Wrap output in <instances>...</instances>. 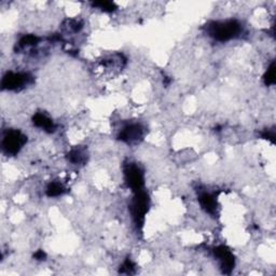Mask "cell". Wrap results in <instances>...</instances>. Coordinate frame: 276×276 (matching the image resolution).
<instances>
[{
  "label": "cell",
  "mask_w": 276,
  "mask_h": 276,
  "mask_svg": "<svg viewBox=\"0 0 276 276\" xmlns=\"http://www.w3.org/2000/svg\"><path fill=\"white\" fill-rule=\"evenodd\" d=\"M40 41V39L35 36V35H26L21 38V40L18 41V46L19 49H25V48H29V46L37 45Z\"/></svg>",
  "instance_id": "obj_12"
},
{
  "label": "cell",
  "mask_w": 276,
  "mask_h": 276,
  "mask_svg": "<svg viewBox=\"0 0 276 276\" xmlns=\"http://www.w3.org/2000/svg\"><path fill=\"white\" fill-rule=\"evenodd\" d=\"M262 138L265 139H268L270 140L271 143H275V133H274V130H266L264 133L261 134Z\"/></svg>",
  "instance_id": "obj_16"
},
{
  "label": "cell",
  "mask_w": 276,
  "mask_h": 276,
  "mask_svg": "<svg viewBox=\"0 0 276 276\" xmlns=\"http://www.w3.org/2000/svg\"><path fill=\"white\" fill-rule=\"evenodd\" d=\"M120 273L122 274H134L135 273V264L131 259H126L122 266L120 267Z\"/></svg>",
  "instance_id": "obj_15"
},
{
  "label": "cell",
  "mask_w": 276,
  "mask_h": 276,
  "mask_svg": "<svg viewBox=\"0 0 276 276\" xmlns=\"http://www.w3.org/2000/svg\"><path fill=\"white\" fill-rule=\"evenodd\" d=\"M205 29L208 36L219 42H226L238 38L243 31L242 24L237 19L213 21L206 24Z\"/></svg>",
  "instance_id": "obj_1"
},
{
  "label": "cell",
  "mask_w": 276,
  "mask_h": 276,
  "mask_svg": "<svg viewBox=\"0 0 276 276\" xmlns=\"http://www.w3.org/2000/svg\"><path fill=\"white\" fill-rule=\"evenodd\" d=\"M93 6H95V8H98L104 12H113L114 10L117 9V5L114 4L113 2L110 1H98V2H93L92 3Z\"/></svg>",
  "instance_id": "obj_14"
},
{
  "label": "cell",
  "mask_w": 276,
  "mask_h": 276,
  "mask_svg": "<svg viewBox=\"0 0 276 276\" xmlns=\"http://www.w3.org/2000/svg\"><path fill=\"white\" fill-rule=\"evenodd\" d=\"M67 158H68V161H70L72 164H83L86 161V153L83 149L75 148V149H72L67 154Z\"/></svg>",
  "instance_id": "obj_10"
},
{
  "label": "cell",
  "mask_w": 276,
  "mask_h": 276,
  "mask_svg": "<svg viewBox=\"0 0 276 276\" xmlns=\"http://www.w3.org/2000/svg\"><path fill=\"white\" fill-rule=\"evenodd\" d=\"M32 123L35 124L39 129L45 131L46 133H54L56 130V125L53 122L52 119L46 117L43 113H36L32 117Z\"/></svg>",
  "instance_id": "obj_9"
},
{
  "label": "cell",
  "mask_w": 276,
  "mask_h": 276,
  "mask_svg": "<svg viewBox=\"0 0 276 276\" xmlns=\"http://www.w3.org/2000/svg\"><path fill=\"white\" fill-rule=\"evenodd\" d=\"M148 208H149V197L147 192L144 190L135 192L131 204V214L137 228H143Z\"/></svg>",
  "instance_id": "obj_2"
},
{
  "label": "cell",
  "mask_w": 276,
  "mask_h": 276,
  "mask_svg": "<svg viewBox=\"0 0 276 276\" xmlns=\"http://www.w3.org/2000/svg\"><path fill=\"white\" fill-rule=\"evenodd\" d=\"M264 80L266 85L268 86L275 84V63L274 62L268 68L266 75L264 76Z\"/></svg>",
  "instance_id": "obj_13"
},
{
  "label": "cell",
  "mask_w": 276,
  "mask_h": 276,
  "mask_svg": "<svg viewBox=\"0 0 276 276\" xmlns=\"http://www.w3.org/2000/svg\"><path fill=\"white\" fill-rule=\"evenodd\" d=\"M27 141L21 131L10 130L4 134L2 139V149L8 156H16Z\"/></svg>",
  "instance_id": "obj_3"
},
{
  "label": "cell",
  "mask_w": 276,
  "mask_h": 276,
  "mask_svg": "<svg viewBox=\"0 0 276 276\" xmlns=\"http://www.w3.org/2000/svg\"><path fill=\"white\" fill-rule=\"evenodd\" d=\"M124 178L125 183L135 193L144 190L145 176L141 168L135 163H126L124 165Z\"/></svg>",
  "instance_id": "obj_4"
},
{
  "label": "cell",
  "mask_w": 276,
  "mask_h": 276,
  "mask_svg": "<svg viewBox=\"0 0 276 276\" xmlns=\"http://www.w3.org/2000/svg\"><path fill=\"white\" fill-rule=\"evenodd\" d=\"M33 258H35L36 260H45L46 258V254L43 252V251H38L37 253H35V255H33Z\"/></svg>",
  "instance_id": "obj_17"
},
{
  "label": "cell",
  "mask_w": 276,
  "mask_h": 276,
  "mask_svg": "<svg viewBox=\"0 0 276 276\" xmlns=\"http://www.w3.org/2000/svg\"><path fill=\"white\" fill-rule=\"evenodd\" d=\"M199 202L202 208L207 213L212 215V216H216L218 215V201L217 197L214 193L207 191H201L199 193Z\"/></svg>",
  "instance_id": "obj_8"
},
{
  "label": "cell",
  "mask_w": 276,
  "mask_h": 276,
  "mask_svg": "<svg viewBox=\"0 0 276 276\" xmlns=\"http://www.w3.org/2000/svg\"><path fill=\"white\" fill-rule=\"evenodd\" d=\"M145 129L139 123H132L125 125L119 133V140L123 141L125 144L133 145L137 144L144 137Z\"/></svg>",
  "instance_id": "obj_6"
},
{
  "label": "cell",
  "mask_w": 276,
  "mask_h": 276,
  "mask_svg": "<svg viewBox=\"0 0 276 276\" xmlns=\"http://www.w3.org/2000/svg\"><path fill=\"white\" fill-rule=\"evenodd\" d=\"M214 255L219 262L221 270L225 274H230L235 266V259L232 252L225 245H220L214 249Z\"/></svg>",
  "instance_id": "obj_7"
},
{
  "label": "cell",
  "mask_w": 276,
  "mask_h": 276,
  "mask_svg": "<svg viewBox=\"0 0 276 276\" xmlns=\"http://www.w3.org/2000/svg\"><path fill=\"white\" fill-rule=\"evenodd\" d=\"M31 81H32V77L29 75V73L9 71L3 76L1 86L3 90L17 91L31 83Z\"/></svg>",
  "instance_id": "obj_5"
},
{
  "label": "cell",
  "mask_w": 276,
  "mask_h": 276,
  "mask_svg": "<svg viewBox=\"0 0 276 276\" xmlns=\"http://www.w3.org/2000/svg\"><path fill=\"white\" fill-rule=\"evenodd\" d=\"M66 189L62 184L57 183V181H53V183H50L48 187H46L45 193L49 198H57L59 195H63Z\"/></svg>",
  "instance_id": "obj_11"
}]
</instances>
